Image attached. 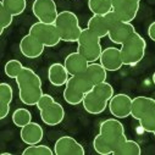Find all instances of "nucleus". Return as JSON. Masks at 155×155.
<instances>
[{"label":"nucleus","mask_w":155,"mask_h":155,"mask_svg":"<svg viewBox=\"0 0 155 155\" xmlns=\"http://www.w3.org/2000/svg\"><path fill=\"white\" fill-rule=\"evenodd\" d=\"M16 84L18 88L20 100L27 106L37 105L44 94L41 77L29 67H23L16 78Z\"/></svg>","instance_id":"nucleus-1"},{"label":"nucleus","mask_w":155,"mask_h":155,"mask_svg":"<svg viewBox=\"0 0 155 155\" xmlns=\"http://www.w3.org/2000/svg\"><path fill=\"white\" fill-rule=\"evenodd\" d=\"M114 88L106 81L95 84L91 92H88L83 99V107L88 114L99 115L109 106L110 99L114 97Z\"/></svg>","instance_id":"nucleus-2"},{"label":"nucleus","mask_w":155,"mask_h":155,"mask_svg":"<svg viewBox=\"0 0 155 155\" xmlns=\"http://www.w3.org/2000/svg\"><path fill=\"white\" fill-rule=\"evenodd\" d=\"M131 116L139 121L143 131L153 133L155 130V99L144 95L136 97L132 101Z\"/></svg>","instance_id":"nucleus-3"},{"label":"nucleus","mask_w":155,"mask_h":155,"mask_svg":"<svg viewBox=\"0 0 155 155\" xmlns=\"http://www.w3.org/2000/svg\"><path fill=\"white\" fill-rule=\"evenodd\" d=\"M93 87L94 84L89 80V77L86 74V72L81 74L71 76L64 91V99L70 105L82 104L86 94L91 92Z\"/></svg>","instance_id":"nucleus-4"},{"label":"nucleus","mask_w":155,"mask_h":155,"mask_svg":"<svg viewBox=\"0 0 155 155\" xmlns=\"http://www.w3.org/2000/svg\"><path fill=\"white\" fill-rule=\"evenodd\" d=\"M120 49H121V56H122L124 65L136 66L145 56L147 42L138 32H134L121 45Z\"/></svg>","instance_id":"nucleus-5"},{"label":"nucleus","mask_w":155,"mask_h":155,"mask_svg":"<svg viewBox=\"0 0 155 155\" xmlns=\"http://www.w3.org/2000/svg\"><path fill=\"white\" fill-rule=\"evenodd\" d=\"M37 107L41 112V119L47 126H58L65 119L64 106L55 101L50 94H43L39 101L37 103Z\"/></svg>","instance_id":"nucleus-6"},{"label":"nucleus","mask_w":155,"mask_h":155,"mask_svg":"<svg viewBox=\"0 0 155 155\" xmlns=\"http://www.w3.org/2000/svg\"><path fill=\"white\" fill-rule=\"evenodd\" d=\"M55 25L60 32L61 39L64 42H68V43H74L78 41V38L83 31V28L80 26L78 17L72 11L59 12Z\"/></svg>","instance_id":"nucleus-7"},{"label":"nucleus","mask_w":155,"mask_h":155,"mask_svg":"<svg viewBox=\"0 0 155 155\" xmlns=\"http://www.w3.org/2000/svg\"><path fill=\"white\" fill-rule=\"evenodd\" d=\"M97 34H94L91 29L83 28L78 41H77V51L81 53L88 62H97L100 59V55L103 53L101 43Z\"/></svg>","instance_id":"nucleus-8"},{"label":"nucleus","mask_w":155,"mask_h":155,"mask_svg":"<svg viewBox=\"0 0 155 155\" xmlns=\"http://www.w3.org/2000/svg\"><path fill=\"white\" fill-rule=\"evenodd\" d=\"M99 134L104 138L109 148L112 150V154L127 139L124 125L116 117L103 121L99 127Z\"/></svg>","instance_id":"nucleus-9"},{"label":"nucleus","mask_w":155,"mask_h":155,"mask_svg":"<svg viewBox=\"0 0 155 155\" xmlns=\"http://www.w3.org/2000/svg\"><path fill=\"white\" fill-rule=\"evenodd\" d=\"M28 33L33 34L37 39H39L45 45V48L56 47L62 41L55 23H44L38 21L31 26Z\"/></svg>","instance_id":"nucleus-10"},{"label":"nucleus","mask_w":155,"mask_h":155,"mask_svg":"<svg viewBox=\"0 0 155 155\" xmlns=\"http://www.w3.org/2000/svg\"><path fill=\"white\" fill-rule=\"evenodd\" d=\"M32 12L39 22L55 23L59 12L54 0H34L32 5Z\"/></svg>","instance_id":"nucleus-11"},{"label":"nucleus","mask_w":155,"mask_h":155,"mask_svg":"<svg viewBox=\"0 0 155 155\" xmlns=\"http://www.w3.org/2000/svg\"><path fill=\"white\" fill-rule=\"evenodd\" d=\"M132 101L133 99L125 93L115 94L109 101V110L116 119H126L132 114Z\"/></svg>","instance_id":"nucleus-12"},{"label":"nucleus","mask_w":155,"mask_h":155,"mask_svg":"<svg viewBox=\"0 0 155 155\" xmlns=\"http://www.w3.org/2000/svg\"><path fill=\"white\" fill-rule=\"evenodd\" d=\"M112 10L125 22H132L140 6V0H111Z\"/></svg>","instance_id":"nucleus-13"},{"label":"nucleus","mask_w":155,"mask_h":155,"mask_svg":"<svg viewBox=\"0 0 155 155\" xmlns=\"http://www.w3.org/2000/svg\"><path fill=\"white\" fill-rule=\"evenodd\" d=\"M54 153L56 155H84V148L71 136L60 137L54 144Z\"/></svg>","instance_id":"nucleus-14"},{"label":"nucleus","mask_w":155,"mask_h":155,"mask_svg":"<svg viewBox=\"0 0 155 155\" xmlns=\"http://www.w3.org/2000/svg\"><path fill=\"white\" fill-rule=\"evenodd\" d=\"M45 49V45L37 38L27 33L20 42V51L27 59H37L39 58Z\"/></svg>","instance_id":"nucleus-15"},{"label":"nucleus","mask_w":155,"mask_h":155,"mask_svg":"<svg viewBox=\"0 0 155 155\" xmlns=\"http://www.w3.org/2000/svg\"><path fill=\"white\" fill-rule=\"evenodd\" d=\"M99 61L107 71H119L124 66L121 49L115 47L105 48L100 55Z\"/></svg>","instance_id":"nucleus-16"},{"label":"nucleus","mask_w":155,"mask_h":155,"mask_svg":"<svg viewBox=\"0 0 155 155\" xmlns=\"http://www.w3.org/2000/svg\"><path fill=\"white\" fill-rule=\"evenodd\" d=\"M134 32H136V28L131 22L121 21L110 28L107 37L112 43L122 45Z\"/></svg>","instance_id":"nucleus-17"},{"label":"nucleus","mask_w":155,"mask_h":155,"mask_svg":"<svg viewBox=\"0 0 155 155\" xmlns=\"http://www.w3.org/2000/svg\"><path fill=\"white\" fill-rule=\"evenodd\" d=\"M64 65H65L66 70L68 71L70 76H76V74L84 73L88 68L89 62L81 53L73 51L65 58Z\"/></svg>","instance_id":"nucleus-18"},{"label":"nucleus","mask_w":155,"mask_h":155,"mask_svg":"<svg viewBox=\"0 0 155 155\" xmlns=\"http://www.w3.org/2000/svg\"><path fill=\"white\" fill-rule=\"evenodd\" d=\"M20 137L22 142L27 145H33V144H39L44 137V131L43 127L37 124V122H29L28 125L23 126L20 131Z\"/></svg>","instance_id":"nucleus-19"},{"label":"nucleus","mask_w":155,"mask_h":155,"mask_svg":"<svg viewBox=\"0 0 155 155\" xmlns=\"http://www.w3.org/2000/svg\"><path fill=\"white\" fill-rule=\"evenodd\" d=\"M68 76H70V73L66 70L64 64L55 62V64H51L48 68V80L55 87L66 86V83L70 78Z\"/></svg>","instance_id":"nucleus-20"},{"label":"nucleus","mask_w":155,"mask_h":155,"mask_svg":"<svg viewBox=\"0 0 155 155\" xmlns=\"http://www.w3.org/2000/svg\"><path fill=\"white\" fill-rule=\"evenodd\" d=\"M87 28L91 29L99 38L107 37L109 34V25L105 20V16L103 15H93L88 21Z\"/></svg>","instance_id":"nucleus-21"},{"label":"nucleus","mask_w":155,"mask_h":155,"mask_svg":"<svg viewBox=\"0 0 155 155\" xmlns=\"http://www.w3.org/2000/svg\"><path fill=\"white\" fill-rule=\"evenodd\" d=\"M86 74L89 77V80L93 82V84H99L106 81L107 78V70L99 62H89L88 68L86 71Z\"/></svg>","instance_id":"nucleus-22"},{"label":"nucleus","mask_w":155,"mask_h":155,"mask_svg":"<svg viewBox=\"0 0 155 155\" xmlns=\"http://www.w3.org/2000/svg\"><path fill=\"white\" fill-rule=\"evenodd\" d=\"M88 9L93 15H106L112 11L111 0H88Z\"/></svg>","instance_id":"nucleus-23"},{"label":"nucleus","mask_w":155,"mask_h":155,"mask_svg":"<svg viewBox=\"0 0 155 155\" xmlns=\"http://www.w3.org/2000/svg\"><path fill=\"white\" fill-rule=\"evenodd\" d=\"M140 145L131 139H126L117 149L115 150V155H140Z\"/></svg>","instance_id":"nucleus-24"},{"label":"nucleus","mask_w":155,"mask_h":155,"mask_svg":"<svg viewBox=\"0 0 155 155\" xmlns=\"http://www.w3.org/2000/svg\"><path fill=\"white\" fill-rule=\"evenodd\" d=\"M12 122L16 127L22 128L23 126L28 125L29 122H32V114L29 110L25 109V107H20L16 109L12 114Z\"/></svg>","instance_id":"nucleus-25"},{"label":"nucleus","mask_w":155,"mask_h":155,"mask_svg":"<svg viewBox=\"0 0 155 155\" xmlns=\"http://www.w3.org/2000/svg\"><path fill=\"white\" fill-rule=\"evenodd\" d=\"M14 16H20L27 8V0H2V3Z\"/></svg>","instance_id":"nucleus-26"},{"label":"nucleus","mask_w":155,"mask_h":155,"mask_svg":"<svg viewBox=\"0 0 155 155\" xmlns=\"http://www.w3.org/2000/svg\"><path fill=\"white\" fill-rule=\"evenodd\" d=\"M23 65H22V62L21 61H18V60H15V59H12V60H9L6 64H5V67H4V70H5V74L9 77V78H14V80H16L17 78V76L21 73V71L23 70Z\"/></svg>","instance_id":"nucleus-27"},{"label":"nucleus","mask_w":155,"mask_h":155,"mask_svg":"<svg viewBox=\"0 0 155 155\" xmlns=\"http://www.w3.org/2000/svg\"><path fill=\"white\" fill-rule=\"evenodd\" d=\"M22 154L23 155H53L55 153L48 145H44V144H33V145H28L22 151Z\"/></svg>","instance_id":"nucleus-28"},{"label":"nucleus","mask_w":155,"mask_h":155,"mask_svg":"<svg viewBox=\"0 0 155 155\" xmlns=\"http://www.w3.org/2000/svg\"><path fill=\"white\" fill-rule=\"evenodd\" d=\"M14 99V91L9 83L0 84V105H10Z\"/></svg>","instance_id":"nucleus-29"},{"label":"nucleus","mask_w":155,"mask_h":155,"mask_svg":"<svg viewBox=\"0 0 155 155\" xmlns=\"http://www.w3.org/2000/svg\"><path fill=\"white\" fill-rule=\"evenodd\" d=\"M14 17L15 16L3 4H0V33H3L6 28L11 26Z\"/></svg>","instance_id":"nucleus-30"},{"label":"nucleus","mask_w":155,"mask_h":155,"mask_svg":"<svg viewBox=\"0 0 155 155\" xmlns=\"http://www.w3.org/2000/svg\"><path fill=\"white\" fill-rule=\"evenodd\" d=\"M93 148L98 154L101 155H109L112 154V150L109 148V145L106 144V142L104 140V138L100 134H97L93 139Z\"/></svg>","instance_id":"nucleus-31"},{"label":"nucleus","mask_w":155,"mask_h":155,"mask_svg":"<svg viewBox=\"0 0 155 155\" xmlns=\"http://www.w3.org/2000/svg\"><path fill=\"white\" fill-rule=\"evenodd\" d=\"M148 35H149V38L151 41L155 42V21L149 25V27H148Z\"/></svg>","instance_id":"nucleus-32"},{"label":"nucleus","mask_w":155,"mask_h":155,"mask_svg":"<svg viewBox=\"0 0 155 155\" xmlns=\"http://www.w3.org/2000/svg\"><path fill=\"white\" fill-rule=\"evenodd\" d=\"M153 83L155 84V72H154V74H153Z\"/></svg>","instance_id":"nucleus-33"},{"label":"nucleus","mask_w":155,"mask_h":155,"mask_svg":"<svg viewBox=\"0 0 155 155\" xmlns=\"http://www.w3.org/2000/svg\"><path fill=\"white\" fill-rule=\"evenodd\" d=\"M153 133H154V136H155V130H154V132H153Z\"/></svg>","instance_id":"nucleus-34"}]
</instances>
